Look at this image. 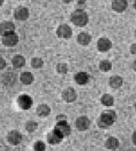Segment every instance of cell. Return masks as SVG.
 <instances>
[{
    "label": "cell",
    "instance_id": "cell-1",
    "mask_svg": "<svg viewBox=\"0 0 136 151\" xmlns=\"http://www.w3.org/2000/svg\"><path fill=\"white\" fill-rule=\"evenodd\" d=\"M117 119V115L115 110H106L102 111L100 116L97 120L98 127L101 129H107L112 126Z\"/></svg>",
    "mask_w": 136,
    "mask_h": 151
},
{
    "label": "cell",
    "instance_id": "cell-2",
    "mask_svg": "<svg viewBox=\"0 0 136 151\" xmlns=\"http://www.w3.org/2000/svg\"><path fill=\"white\" fill-rule=\"evenodd\" d=\"M71 21L73 25L79 27H83L88 24L89 17L87 12L83 9H76L71 14Z\"/></svg>",
    "mask_w": 136,
    "mask_h": 151
},
{
    "label": "cell",
    "instance_id": "cell-3",
    "mask_svg": "<svg viewBox=\"0 0 136 151\" xmlns=\"http://www.w3.org/2000/svg\"><path fill=\"white\" fill-rule=\"evenodd\" d=\"M2 42L5 47H14L19 42V36L14 31L5 33L2 35Z\"/></svg>",
    "mask_w": 136,
    "mask_h": 151
},
{
    "label": "cell",
    "instance_id": "cell-4",
    "mask_svg": "<svg viewBox=\"0 0 136 151\" xmlns=\"http://www.w3.org/2000/svg\"><path fill=\"white\" fill-rule=\"evenodd\" d=\"M56 132L60 134L63 138L67 137L71 135V127L67 121H60V122H56V125L54 127Z\"/></svg>",
    "mask_w": 136,
    "mask_h": 151
},
{
    "label": "cell",
    "instance_id": "cell-5",
    "mask_svg": "<svg viewBox=\"0 0 136 151\" xmlns=\"http://www.w3.org/2000/svg\"><path fill=\"white\" fill-rule=\"evenodd\" d=\"M56 35L60 39L68 40V39L72 37L73 30L69 25L66 24H60L56 29Z\"/></svg>",
    "mask_w": 136,
    "mask_h": 151
},
{
    "label": "cell",
    "instance_id": "cell-6",
    "mask_svg": "<svg viewBox=\"0 0 136 151\" xmlns=\"http://www.w3.org/2000/svg\"><path fill=\"white\" fill-rule=\"evenodd\" d=\"M13 16L16 21H26L30 17L29 9L24 6H18L14 9Z\"/></svg>",
    "mask_w": 136,
    "mask_h": 151
},
{
    "label": "cell",
    "instance_id": "cell-7",
    "mask_svg": "<svg viewBox=\"0 0 136 151\" xmlns=\"http://www.w3.org/2000/svg\"><path fill=\"white\" fill-rule=\"evenodd\" d=\"M61 98L66 103H73L77 99V93L72 87H67L61 92Z\"/></svg>",
    "mask_w": 136,
    "mask_h": 151
},
{
    "label": "cell",
    "instance_id": "cell-8",
    "mask_svg": "<svg viewBox=\"0 0 136 151\" xmlns=\"http://www.w3.org/2000/svg\"><path fill=\"white\" fill-rule=\"evenodd\" d=\"M17 104L19 106L20 108L22 110H27L31 108L33 105V99L30 96L27 94H21L20 95L17 100Z\"/></svg>",
    "mask_w": 136,
    "mask_h": 151
},
{
    "label": "cell",
    "instance_id": "cell-9",
    "mask_svg": "<svg viewBox=\"0 0 136 151\" xmlns=\"http://www.w3.org/2000/svg\"><path fill=\"white\" fill-rule=\"evenodd\" d=\"M23 140V135L17 130H12L8 133L7 141L13 146H17L21 143Z\"/></svg>",
    "mask_w": 136,
    "mask_h": 151
},
{
    "label": "cell",
    "instance_id": "cell-10",
    "mask_svg": "<svg viewBox=\"0 0 136 151\" xmlns=\"http://www.w3.org/2000/svg\"><path fill=\"white\" fill-rule=\"evenodd\" d=\"M91 125V122H90L89 119L87 116H79L76 119V122H75V125L78 131L79 132H85L87 131L90 127Z\"/></svg>",
    "mask_w": 136,
    "mask_h": 151
},
{
    "label": "cell",
    "instance_id": "cell-11",
    "mask_svg": "<svg viewBox=\"0 0 136 151\" xmlns=\"http://www.w3.org/2000/svg\"><path fill=\"white\" fill-rule=\"evenodd\" d=\"M112 48V42L108 38L101 37L97 42V48L98 52H107Z\"/></svg>",
    "mask_w": 136,
    "mask_h": 151
},
{
    "label": "cell",
    "instance_id": "cell-12",
    "mask_svg": "<svg viewBox=\"0 0 136 151\" xmlns=\"http://www.w3.org/2000/svg\"><path fill=\"white\" fill-rule=\"evenodd\" d=\"M128 7L127 0H113L111 2V9L117 13L125 12Z\"/></svg>",
    "mask_w": 136,
    "mask_h": 151
},
{
    "label": "cell",
    "instance_id": "cell-13",
    "mask_svg": "<svg viewBox=\"0 0 136 151\" xmlns=\"http://www.w3.org/2000/svg\"><path fill=\"white\" fill-rule=\"evenodd\" d=\"M63 139L64 138L54 129L51 132H48V134H47V141L51 145H57V144H59L62 141Z\"/></svg>",
    "mask_w": 136,
    "mask_h": 151
},
{
    "label": "cell",
    "instance_id": "cell-14",
    "mask_svg": "<svg viewBox=\"0 0 136 151\" xmlns=\"http://www.w3.org/2000/svg\"><path fill=\"white\" fill-rule=\"evenodd\" d=\"M15 30V24L10 21H4L0 24V33L1 36L5 33L13 32Z\"/></svg>",
    "mask_w": 136,
    "mask_h": 151
},
{
    "label": "cell",
    "instance_id": "cell-15",
    "mask_svg": "<svg viewBox=\"0 0 136 151\" xmlns=\"http://www.w3.org/2000/svg\"><path fill=\"white\" fill-rule=\"evenodd\" d=\"M36 115L40 118H46L51 113V108L45 104H42L36 107Z\"/></svg>",
    "mask_w": 136,
    "mask_h": 151
},
{
    "label": "cell",
    "instance_id": "cell-16",
    "mask_svg": "<svg viewBox=\"0 0 136 151\" xmlns=\"http://www.w3.org/2000/svg\"><path fill=\"white\" fill-rule=\"evenodd\" d=\"M77 42L82 46H87L91 41V36L87 32H81L77 36Z\"/></svg>",
    "mask_w": 136,
    "mask_h": 151
},
{
    "label": "cell",
    "instance_id": "cell-17",
    "mask_svg": "<svg viewBox=\"0 0 136 151\" xmlns=\"http://www.w3.org/2000/svg\"><path fill=\"white\" fill-rule=\"evenodd\" d=\"M123 80L122 78L119 75H114L110 76L108 80V84L110 88H112L113 89H118L122 86Z\"/></svg>",
    "mask_w": 136,
    "mask_h": 151
},
{
    "label": "cell",
    "instance_id": "cell-18",
    "mask_svg": "<svg viewBox=\"0 0 136 151\" xmlns=\"http://www.w3.org/2000/svg\"><path fill=\"white\" fill-rule=\"evenodd\" d=\"M74 80L76 84L84 86L89 81V75L86 72H79L74 76Z\"/></svg>",
    "mask_w": 136,
    "mask_h": 151
},
{
    "label": "cell",
    "instance_id": "cell-19",
    "mask_svg": "<svg viewBox=\"0 0 136 151\" xmlns=\"http://www.w3.org/2000/svg\"><path fill=\"white\" fill-rule=\"evenodd\" d=\"M12 64L15 69H21L26 64V59L23 55H16L12 59Z\"/></svg>",
    "mask_w": 136,
    "mask_h": 151
},
{
    "label": "cell",
    "instance_id": "cell-20",
    "mask_svg": "<svg viewBox=\"0 0 136 151\" xmlns=\"http://www.w3.org/2000/svg\"><path fill=\"white\" fill-rule=\"evenodd\" d=\"M105 147L107 150H116L119 148V141L118 138L116 137H108L106 141H105L104 144Z\"/></svg>",
    "mask_w": 136,
    "mask_h": 151
},
{
    "label": "cell",
    "instance_id": "cell-21",
    "mask_svg": "<svg viewBox=\"0 0 136 151\" xmlns=\"http://www.w3.org/2000/svg\"><path fill=\"white\" fill-rule=\"evenodd\" d=\"M20 79H21V82L24 85H26V86H29V85H31L34 81V76H33V73L30 72H23L22 73L20 76Z\"/></svg>",
    "mask_w": 136,
    "mask_h": 151
},
{
    "label": "cell",
    "instance_id": "cell-22",
    "mask_svg": "<svg viewBox=\"0 0 136 151\" xmlns=\"http://www.w3.org/2000/svg\"><path fill=\"white\" fill-rule=\"evenodd\" d=\"M100 101L101 104L105 106H112L114 104V98L108 93L104 94L101 98Z\"/></svg>",
    "mask_w": 136,
    "mask_h": 151
},
{
    "label": "cell",
    "instance_id": "cell-23",
    "mask_svg": "<svg viewBox=\"0 0 136 151\" xmlns=\"http://www.w3.org/2000/svg\"><path fill=\"white\" fill-rule=\"evenodd\" d=\"M98 68L101 72H109L112 69V63L108 60H102L98 64Z\"/></svg>",
    "mask_w": 136,
    "mask_h": 151
},
{
    "label": "cell",
    "instance_id": "cell-24",
    "mask_svg": "<svg viewBox=\"0 0 136 151\" xmlns=\"http://www.w3.org/2000/svg\"><path fill=\"white\" fill-rule=\"evenodd\" d=\"M30 65H31L32 68L35 69V70H39L41 69L44 65V60L41 58H33L31 59V62H30Z\"/></svg>",
    "mask_w": 136,
    "mask_h": 151
},
{
    "label": "cell",
    "instance_id": "cell-25",
    "mask_svg": "<svg viewBox=\"0 0 136 151\" xmlns=\"http://www.w3.org/2000/svg\"><path fill=\"white\" fill-rule=\"evenodd\" d=\"M38 123L34 120H29L25 123V129L27 132L29 133L34 132L36 129H38Z\"/></svg>",
    "mask_w": 136,
    "mask_h": 151
},
{
    "label": "cell",
    "instance_id": "cell-26",
    "mask_svg": "<svg viewBox=\"0 0 136 151\" xmlns=\"http://www.w3.org/2000/svg\"><path fill=\"white\" fill-rule=\"evenodd\" d=\"M56 71L60 75H65L68 72V66L66 63L60 62L56 65Z\"/></svg>",
    "mask_w": 136,
    "mask_h": 151
},
{
    "label": "cell",
    "instance_id": "cell-27",
    "mask_svg": "<svg viewBox=\"0 0 136 151\" xmlns=\"http://www.w3.org/2000/svg\"><path fill=\"white\" fill-rule=\"evenodd\" d=\"M33 150L35 151L45 150V144L42 141H36L33 144Z\"/></svg>",
    "mask_w": 136,
    "mask_h": 151
},
{
    "label": "cell",
    "instance_id": "cell-28",
    "mask_svg": "<svg viewBox=\"0 0 136 151\" xmlns=\"http://www.w3.org/2000/svg\"><path fill=\"white\" fill-rule=\"evenodd\" d=\"M56 120L57 122H60V121H67V116L64 115V114H60V115H58L56 117Z\"/></svg>",
    "mask_w": 136,
    "mask_h": 151
},
{
    "label": "cell",
    "instance_id": "cell-29",
    "mask_svg": "<svg viewBox=\"0 0 136 151\" xmlns=\"http://www.w3.org/2000/svg\"><path fill=\"white\" fill-rule=\"evenodd\" d=\"M5 67H6V61H5L3 58L1 57V59H0V70H2L5 68Z\"/></svg>",
    "mask_w": 136,
    "mask_h": 151
},
{
    "label": "cell",
    "instance_id": "cell-30",
    "mask_svg": "<svg viewBox=\"0 0 136 151\" xmlns=\"http://www.w3.org/2000/svg\"><path fill=\"white\" fill-rule=\"evenodd\" d=\"M129 50H130V52H131L132 55H136V43H133V44H132L130 48H129Z\"/></svg>",
    "mask_w": 136,
    "mask_h": 151
},
{
    "label": "cell",
    "instance_id": "cell-31",
    "mask_svg": "<svg viewBox=\"0 0 136 151\" xmlns=\"http://www.w3.org/2000/svg\"><path fill=\"white\" fill-rule=\"evenodd\" d=\"M132 141L133 144L136 146V130L134 131V132L132 133Z\"/></svg>",
    "mask_w": 136,
    "mask_h": 151
},
{
    "label": "cell",
    "instance_id": "cell-32",
    "mask_svg": "<svg viewBox=\"0 0 136 151\" xmlns=\"http://www.w3.org/2000/svg\"><path fill=\"white\" fill-rule=\"evenodd\" d=\"M76 1L78 5H83V4L86 3L87 0H76Z\"/></svg>",
    "mask_w": 136,
    "mask_h": 151
},
{
    "label": "cell",
    "instance_id": "cell-33",
    "mask_svg": "<svg viewBox=\"0 0 136 151\" xmlns=\"http://www.w3.org/2000/svg\"><path fill=\"white\" fill-rule=\"evenodd\" d=\"M132 69L134 71H136V60L132 62Z\"/></svg>",
    "mask_w": 136,
    "mask_h": 151
},
{
    "label": "cell",
    "instance_id": "cell-34",
    "mask_svg": "<svg viewBox=\"0 0 136 151\" xmlns=\"http://www.w3.org/2000/svg\"><path fill=\"white\" fill-rule=\"evenodd\" d=\"M73 1H75V0H62V2L65 4H70L73 2Z\"/></svg>",
    "mask_w": 136,
    "mask_h": 151
},
{
    "label": "cell",
    "instance_id": "cell-35",
    "mask_svg": "<svg viewBox=\"0 0 136 151\" xmlns=\"http://www.w3.org/2000/svg\"><path fill=\"white\" fill-rule=\"evenodd\" d=\"M133 6H134L135 9H136V0H135V2H134V5H133Z\"/></svg>",
    "mask_w": 136,
    "mask_h": 151
},
{
    "label": "cell",
    "instance_id": "cell-36",
    "mask_svg": "<svg viewBox=\"0 0 136 151\" xmlns=\"http://www.w3.org/2000/svg\"><path fill=\"white\" fill-rule=\"evenodd\" d=\"M0 2H1V6H2L4 3V0H0Z\"/></svg>",
    "mask_w": 136,
    "mask_h": 151
},
{
    "label": "cell",
    "instance_id": "cell-37",
    "mask_svg": "<svg viewBox=\"0 0 136 151\" xmlns=\"http://www.w3.org/2000/svg\"><path fill=\"white\" fill-rule=\"evenodd\" d=\"M134 108L135 109V110H136V102H135V103L134 104Z\"/></svg>",
    "mask_w": 136,
    "mask_h": 151
},
{
    "label": "cell",
    "instance_id": "cell-38",
    "mask_svg": "<svg viewBox=\"0 0 136 151\" xmlns=\"http://www.w3.org/2000/svg\"><path fill=\"white\" fill-rule=\"evenodd\" d=\"M19 1H21V0H19Z\"/></svg>",
    "mask_w": 136,
    "mask_h": 151
}]
</instances>
